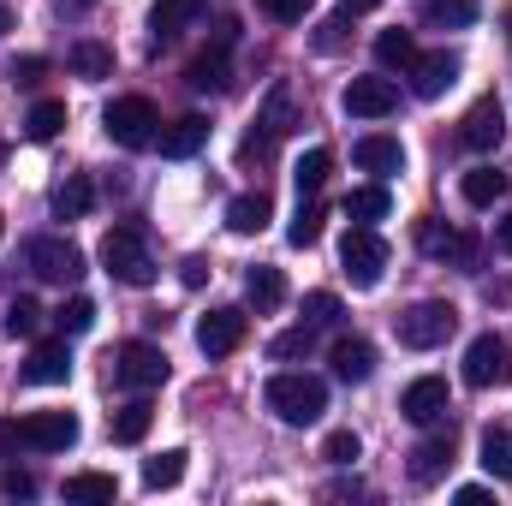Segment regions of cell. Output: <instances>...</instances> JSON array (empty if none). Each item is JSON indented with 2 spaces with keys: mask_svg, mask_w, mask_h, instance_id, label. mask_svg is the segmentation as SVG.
<instances>
[{
  "mask_svg": "<svg viewBox=\"0 0 512 506\" xmlns=\"http://www.w3.org/2000/svg\"><path fill=\"white\" fill-rule=\"evenodd\" d=\"M262 399H268V411H274L286 429H310V423L328 411V381L304 376V370H280V376H268Z\"/></svg>",
  "mask_w": 512,
  "mask_h": 506,
  "instance_id": "obj_1",
  "label": "cell"
},
{
  "mask_svg": "<svg viewBox=\"0 0 512 506\" xmlns=\"http://www.w3.org/2000/svg\"><path fill=\"white\" fill-rule=\"evenodd\" d=\"M453 328H459V310H453L447 298H423V304H411V310L393 322L399 346H411V352H435V346H447Z\"/></svg>",
  "mask_w": 512,
  "mask_h": 506,
  "instance_id": "obj_2",
  "label": "cell"
},
{
  "mask_svg": "<svg viewBox=\"0 0 512 506\" xmlns=\"http://www.w3.org/2000/svg\"><path fill=\"white\" fill-rule=\"evenodd\" d=\"M102 268H108L120 286H149V280H155V256H149L143 227H114V233L102 239Z\"/></svg>",
  "mask_w": 512,
  "mask_h": 506,
  "instance_id": "obj_3",
  "label": "cell"
},
{
  "mask_svg": "<svg viewBox=\"0 0 512 506\" xmlns=\"http://www.w3.org/2000/svg\"><path fill=\"white\" fill-rule=\"evenodd\" d=\"M102 131H108L120 149H149V143L161 137V114H155L149 96H114L108 114H102Z\"/></svg>",
  "mask_w": 512,
  "mask_h": 506,
  "instance_id": "obj_4",
  "label": "cell"
},
{
  "mask_svg": "<svg viewBox=\"0 0 512 506\" xmlns=\"http://www.w3.org/2000/svg\"><path fill=\"white\" fill-rule=\"evenodd\" d=\"M24 262H30V274L36 280H54V286H78L84 280V251L72 245V239H30L24 245Z\"/></svg>",
  "mask_w": 512,
  "mask_h": 506,
  "instance_id": "obj_5",
  "label": "cell"
},
{
  "mask_svg": "<svg viewBox=\"0 0 512 506\" xmlns=\"http://www.w3.org/2000/svg\"><path fill=\"white\" fill-rule=\"evenodd\" d=\"M340 268L352 274V286H382V268H387V239L376 227H352L346 239H340Z\"/></svg>",
  "mask_w": 512,
  "mask_h": 506,
  "instance_id": "obj_6",
  "label": "cell"
},
{
  "mask_svg": "<svg viewBox=\"0 0 512 506\" xmlns=\"http://www.w3.org/2000/svg\"><path fill=\"white\" fill-rule=\"evenodd\" d=\"M114 381H120L126 393H149V387H161V381H167V352L149 346V340H126L120 358H114Z\"/></svg>",
  "mask_w": 512,
  "mask_h": 506,
  "instance_id": "obj_7",
  "label": "cell"
},
{
  "mask_svg": "<svg viewBox=\"0 0 512 506\" xmlns=\"http://www.w3.org/2000/svg\"><path fill=\"white\" fill-rule=\"evenodd\" d=\"M465 381L483 387V393L512 381V346L501 340V334H477V340L465 346Z\"/></svg>",
  "mask_w": 512,
  "mask_h": 506,
  "instance_id": "obj_8",
  "label": "cell"
},
{
  "mask_svg": "<svg viewBox=\"0 0 512 506\" xmlns=\"http://www.w3.org/2000/svg\"><path fill=\"white\" fill-rule=\"evenodd\" d=\"M18 441L30 453H66L78 441V417L72 411H30V417H18Z\"/></svg>",
  "mask_w": 512,
  "mask_h": 506,
  "instance_id": "obj_9",
  "label": "cell"
},
{
  "mask_svg": "<svg viewBox=\"0 0 512 506\" xmlns=\"http://www.w3.org/2000/svg\"><path fill=\"white\" fill-rule=\"evenodd\" d=\"M245 334H251V316L245 310H209L197 322V352L203 358H233L245 346Z\"/></svg>",
  "mask_w": 512,
  "mask_h": 506,
  "instance_id": "obj_10",
  "label": "cell"
},
{
  "mask_svg": "<svg viewBox=\"0 0 512 506\" xmlns=\"http://www.w3.org/2000/svg\"><path fill=\"white\" fill-rule=\"evenodd\" d=\"M399 411H405V423L429 429V423H441V417L453 411V393H447V381L441 376H417L405 393H399Z\"/></svg>",
  "mask_w": 512,
  "mask_h": 506,
  "instance_id": "obj_11",
  "label": "cell"
},
{
  "mask_svg": "<svg viewBox=\"0 0 512 506\" xmlns=\"http://www.w3.org/2000/svg\"><path fill=\"white\" fill-rule=\"evenodd\" d=\"M340 108H346L352 120H387V114L399 108V90H393V78H352V84L340 90Z\"/></svg>",
  "mask_w": 512,
  "mask_h": 506,
  "instance_id": "obj_12",
  "label": "cell"
},
{
  "mask_svg": "<svg viewBox=\"0 0 512 506\" xmlns=\"http://www.w3.org/2000/svg\"><path fill=\"white\" fill-rule=\"evenodd\" d=\"M233 42H239V24H233V18L215 24V48L191 60L185 84H191V90H227V48H233Z\"/></svg>",
  "mask_w": 512,
  "mask_h": 506,
  "instance_id": "obj_13",
  "label": "cell"
},
{
  "mask_svg": "<svg viewBox=\"0 0 512 506\" xmlns=\"http://www.w3.org/2000/svg\"><path fill=\"white\" fill-rule=\"evenodd\" d=\"M459 84V54H447V48H435V54H417L411 60V90L423 96V102H435V96H447Z\"/></svg>",
  "mask_w": 512,
  "mask_h": 506,
  "instance_id": "obj_14",
  "label": "cell"
},
{
  "mask_svg": "<svg viewBox=\"0 0 512 506\" xmlns=\"http://www.w3.org/2000/svg\"><path fill=\"white\" fill-rule=\"evenodd\" d=\"M447 465H453V429H447V435L417 441L405 471H411V483H417V489H429V483H441V477H447Z\"/></svg>",
  "mask_w": 512,
  "mask_h": 506,
  "instance_id": "obj_15",
  "label": "cell"
},
{
  "mask_svg": "<svg viewBox=\"0 0 512 506\" xmlns=\"http://www.w3.org/2000/svg\"><path fill=\"white\" fill-rule=\"evenodd\" d=\"M203 12H209V0H155L149 6V30H155V42H179Z\"/></svg>",
  "mask_w": 512,
  "mask_h": 506,
  "instance_id": "obj_16",
  "label": "cell"
},
{
  "mask_svg": "<svg viewBox=\"0 0 512 506\" xmlns=\"http://www.w3.org/2000/svg\"><path fill=\"white\" fill-rule=\"evenodd\" d=\"M501 131H507V114H501V102H495V96H483V102L465 114V126H459V143L483 155V149H495V143H501Z\"/></svg>",
  "mask_w": 512,
  "mask_h": 506,
  "instance_id": "obj_17",
  "label": "cell"
},
{
  "mask_svg": "<svg viewBox=\"0 0 512 506\" xmlns=\"http://www.w3.org/2000/svg\"><path fill=\"white\" fill-rule=\"evenodd\" d=\"M352 161H358L364 173L387 179V173H399V167H405V143H399V137H382V131H370V137H358V143H352Z\"/></svg>",
  "mask_w": 512,
  "mask_h": 506,
  "instance_id": "obj_18",
  "label": "cell"
},
{
  "mask_svg": "<svg viewBox=\"0 0 512 506\" xmlns=\"http://www.w3.org/2000/svg\"><path fill=\"white\" fill-rule=\"evenodd\" d=\"M66 376H72V352H66V340H36V346H30V364H24V381H36V387H60Z\"/></svg>",
  "mask_w": 512,
  "mask_h": 506,
  "instance_id": "obj_19",
  "label": "cell"
},
{
  "mask_svg": "<svg viewBox=\"0 0 512 506\" xmlns=\"http://www.w3.org/2000/svg\"><path fill=\"white\" fill-rule=\"evenodd\" d=\"M155 143H161V155H167V161H191V155L209 143V120H203V114H185V120H173V126L161 131Z\"/></svg>",
  "mask_w": 512,
  "mask_h": 506,
  "instance_id": "obj_20",
  "label": "cell"
},
{
  "mask_svg": "<svg viewBox=\"0 0 512 506\" xmlns=\"http://www.w3.org/2000/svg\"><path fill=\"white\" fill-rule=\"evenodd\" d=\"M245 298L256 304V316H274V310L286 304V274L268 268V262H256L251 274H245Z\"/></svg>",
  "mask_w": 512,
  "mask_h": 506,
  "instance_id": "obj_21",
  "label": "cell"
},
{
  "mask_svg": "<svg viewBox=\"0 0 512 506\" xmlns=\"http://www.w3.org/2000/svg\"><path fill=\"white\" fill-rule=\"evenodd\" d=\"M334 376L346 381V387L370 381L376 376V346H370V340H340V346H334Z\"/></svg>",
  "mask_w": 512,
  "mask_h": 506,
  "instance_id": "obj_22",
  "label": "cell"
},
{
  "mask_svg": "<svg viewBox=\"0 0 512 506\" xmlns=\"http://www.w3.org/2000/svg\"><path fill=\"white\" fill-rule=\"evenodd\" d=\"M268 215H274V203H268V191H245V197H233L227 203V227L239 233V239H251L268 227Z\"/></svg>",
  "mask_w": 512,
  "mask_h": 506,
  "instance_id": "obj_23",
  "label": "cell"
},
{
  "mask_svg": "<svg viewBox=\"0 0 512 506\" xmlns=\"http://www.w3.org/2000/svg\"><path fill=\"white\" fill-rule=\"evenodd\" d=\"M459 191H465L471 209H495V203L507 197V173H501V167H471V173L459 179Z\"/></svg>",
  "mask_w": 512,
  "mask_h": 506,
  "instance_id": "obj_24",
  "label": "cell"
},
{
  "mask_svg": "<svg viewBox=\"0 0 512 506\" xmlns=\"http://www.w3.org/2000/svg\"><path fill=\"white\" fill-rule=\"evenodd\" d=\"M90 203H96V185H90L84 173H66V179L54 185V215H60V221H84Z\"/></svg>",
  "mask_w": 512,
  "mask_h": 506,
  "instance_id": "obj_25",
  "label": "cell"
},
{
  "mask_svg": "<svg viewBox=\"0 0 512 506\" xmlns=\"http://www.w3.org/2000/svg\"><path fill=\"white\" fill-rule=\"evenodd\" d=\"M328 173H334V149H304V155H298V167H292V185H298V197H322Z\"/></svg>",
  "mask_w": 512,
  "mask_h": 506,
  "instance_id": "obj_26",
  "label": "cell"
},
{
  "mask_svg": "<svg viewBox=\"0 0 512 506\" xmlns=\"http://www.w3.org/2000/svg\"><path fill=\"white\" fill-rule=\"evenodd\" d=\"M322 227H328V203H322V197H298V215H292L286 239H292L298 251H310V245L322 239Z\"/></svg>",
  "mask_w": 512,
  "mask_h": 506,
  "instance_id": "obj_27",
  "label": "cell"
},
{
  "mask_svg": "<svg viewBox=\"0 0 512 506\" xmlns=\"http://www.w3.org/2000/svg\"><path fill=\"white\" fill-rule=\"evenodd\" d=\"M66 501L108 506V501H120V483H114L108 471H78V477H66Z\"/></svg>",
  "mask_w": 512,
  "mask_h": 506,
  "instance_id": "obj_28",
  "label": "cell"
},
{
  "mask_svg": "<svg viewBox=\"0 0 512 506\" xmlns=\"http://www.w3.org/2000/svg\"><path fill=\"white\" fill-rule=\"evenodd\" d=\"M483 471H489L495 483H512V423L483 429Z\"/></svg>",
  "mask_w": 512,
  "mask_h": 506,
  "instance_id": "obj_29",
  "label": "cell"
},
{
  "mask_svg": "<svg viewBox=\"0 0 512 506\" xmlns=\"http://www.w3.org/2000/svg\"><path fill=\"white\" fill-rule=\"evenodd\" d=\"M387 209H393V197H387L382 179H376V185H358V191L346 197V215H352L358 227H376V221H387Z\"/></svg>",
  "mask_w": 512,
  "mask_h": 506,
  "instance_id": "obj_30",
  "label": "cell"
},
{
  "mask_svg": "<svg viewBox=\"0 0 512 506\" xmlns=\"http://www.w3.org/2000/svg\"><path fill=\"white\" fill-rule=\"evenodd\" d=\"M66 66L78 72V78H114V48H102V42H72V54H66Z\"/></svg>",
  "mask_w": 512,
  "mask_h": 506,
  "instance_id": "obj_31",
  "label": "cell"
},
{
  "mask_svg": "<svg viewBox=\"0 0 512 506\" xmlns=\"http://www.w3.org/2000/svg\"><path fill=\"white\" fill-rule=\"evenodd\" d=\"M411 60H417L411 30H382V36H376V66H382V72H411Z\"/></svg>",
  "mask_w": 512,
  "mask_h": 506,
  "instance_id": "obj_32",
  "label": "cell"
},
{
  "mask_svg": "<svg viewBox=\"0 0 512 506\" xmlns=\"http://www.w3.org/2000/svg\"><path fill=\"white\" fill-rule=\"evenodd\" d=\"M185 447H167V453H155V459H143V489H173L179 477H185Z\"/></svg>",
  "mask_w": 512,
  "mask_h": 506,
  "instance_id": "obj_33",
  "label": "cell"
},
{
  "mask_svg": "<svg viewBox=\"0 0 512 506\" xmlns=\"http://www.w3.org/2000/svg\"><path fill=\"white\" fill-rule=\"evenodd\" d=\"M66 131V102H36L30 114H24V137L30 143H54Z\"/></svg>",
  "mask_w": 512,
  "mask_h": 506,
  "instance_id": "obj_34",
  "label": "cell"
},
{
  "mask_svg": "<svg viewBox=\"0 0 512 506\" xmlns=\"http://www.w3.org/2000/svg\"><path fill=\"white\" fill-rule=\"evenodd\" d=\"M149 423H155V411H149L143 399H131V405L114 411V441H120V447H137V441L149 435Z\"/></svg>",
  "mask_w": 512,
  "mask_h": 506,
  "instance_id": "obj_35",
  "label": "cell"
},
{
  "mask_svg": "<svg viewBox=\"0 0 512 506\" xmlns=\"http://www.w3.org/2000/svg\"><path fill=\"white\" fill-rule=\"evenodd\" d=\"M6 334L12 340H36L42 334V304L36 298H12L6 304Z\"/></svg>",
  "mask_w": 512,
  "mask_h": 506,
  "instance_id": "obj_36",
  "label": "cell"
},
{
  "mask_svg": "<svg viewBox=\"0 0 512 506\" xmlns=\"http://www.w3.org/2000/svg\"><path fill=\"white\" fill-rule=\"evenodd\" d=\"M477 12H483V0H429V18H435V24H447V30L477 24Z\"/></svg>",
  "mask_w": 512,
  "mask_h": 506,
  "instance_id": "obj_37",
  "label": "cell"
},
{
  "mask_svg": "<svg viewBox=\"0 0 512 506\" xmlns=\"http://www.w3.org/2000/svg\"><path fill=\"white\" fill-rule=\"evenodd\" d=\"M54 322H60V334H90V328H96V304H90V298H66V304L54 310Z\"/></svg>",
  "mask_w": 512,
  "mask_h": 506,
  "instance_id": "obj_38",
  "label": "cell"
},
{
  "mask_svg": "<svg viewBox=\"0 0 512 506\" xmlns=\"http://www.w3.org/2000/svg\"><path fill=\"white\" fill-rule=\"evenodd\" d=\"M322 459H328V465H340V471H346V465H358V459H364V441H358V435H352V429H334V435H328V441H322Z\"/></svg>",
  "mask_w": 512,
  "mask_h": 506,
  "instance_id": "obj_39",
  "label": "cell"
},
{
  "mask_svg": "<svg viewBox=\"0 0 512 506\" xmlns=\"http://www.w3.org/2000/svg\"><path fill=\"white\" fill-rule=\"evenodd\" d=\"M304 322L310 328H334L340 322V298L334 292H304Z\"/></svg>",
  "mask_w": 512,
  "mask_h": 506,
  "instance_id": "obj_40",
  "label": "cell"
},
{
  "mask_svg": "<svg viewBox=\"0 0 512 506\" xmlns=\"http://www.w3.org/2000/svg\"><path fill=\"white\" fill-rule=\"evenodd\" d=\"M304 352H310V322H304V328H286V334L268 340V358H304Z\"/></svg>",
  "mask_w": 512,
  "mask_h": 506,
  "instance_id": "obj_41",
  "label": "cell"
},
{
  "mask_svg": "<svg viewBox=\"0 0 512 506\" xmlns=\"http://www.w3.org/2000/svg\"><path fill=\"white\" fill-rule=\"evenodd\" d=\"M262 6V18H274V24H304V12L316 6V0H256Z\"/></svg>",
  "mask_w": 512,
  "mask_h": 506,
  "instance_id": "obj_42",
  "label": "cell"
},
{
  "mask_svg": "<svg viewBox=\"0 0 512 506\" xmlns=\"http://www.w3.org/2000/svg\"><path fill=\"white\" fill-rule=\"evenodd\" d=\"M6 78L30 90V84H42V78H48V60H42V54H24V60H12V66H6Z\"/></svg>",
  "mask_w": 512,
  "mask_h": 506,
  "instance_id": "obj_43",
  "label": "cell"
},
{
  "mask_svg": "<svg viewBox=\"0 0 512 506\" xmlns=\"http://www.w3.org/2000/svg\"><path fill=\"white\" fill-rule=\"evenodd\" d=\"M447 239H453V227H447V221H435V215H429V221L417 227V245H423L429 256H441V251H447Z\"/></svg>",
  "mask_w": 512,
  "mask_h": 506,
  "instance_id": "obj_44",
  "label": "cell"
},
{
  "mask_svg": "<svg viewBox=\"0 0 512 506\" xmlns=\"http://www.w3.org/2000/svg\"><path fill=\"white\" fill-rule=\"evenodd\" d=\"M346 18H352V12H340V18H328V24L316 30V48H322V54H334V48L346 42V36H340V30H346Z\"/></svg>",
  "mask_w": 512,
  "mask_h": 506,
  "instance_id": "obj_45",
  "label": "cell"
},
{
  "mask_svg": "<svg viewBox=\"0 0 512 506\" xmlns=\"http://www.w3.org/2000/svg\"><path fill=\"white\" fill-rule=\"evenodd\" d=\"M0 495H36V477L30 471H0Z\"/></svg>",
  "mask_w": 512,
  "mask_h": 506,
  "instance_id": "obj_46",
  "label": "cell"
},
{
  "mask_svg": "<svg viewBox=\"0 0 512 506\" xmlns=\"http://www.w3.org/2000/svg\"><path fill=\"white\" fill-rule=\"evenodd\" d=\"M179 280H185V286H203V280H209V262H203V256H185Z\"/></svg>",
  "mask_w": 512,
  "mask_h": 506,
  "instance_id": "obj_47",
  "label": "cell"
},
{
  "mask_svg": "<svg viewBox=\"0 0 512 506\" xmlns=\"http://www.w3.org/2000/svg\"><path fill=\"white\" fill-rule=\"evenodd\" d=\"M453 501H459V506H483V501H489V489H483V483H465Z\"/></svg>",
  "mask_w": 512,
  "mask_h": 506,
  "instance_id": "obj_48",
  "label": "cell"
},
{
  "mask_svg": "<svg viewBox=\"0 0 512 506\" xmlns=\"http://www.w3.org/2000/svg\"><path fill=\"white\" fill-rule=\"evenodd\" d=\"M483 298H489V304H507V298H512V280H489V286H483Z\"/></svg>",
  "mask_w": 512,
  "mask_h": 506,
  "instance_id": "obj_49",
  "label": "cell"
},
{
  "mask_svg": "<svg viewBox=\"0 0 512 506\" xmlns=\"http://www.w3.org/2000/svg\"><path fill=\"white\" fill-rule=\"evenodd\" d=\"M24 441H18V423H0V453H18Z\"/></svg>",
  "mask_w": 512,
  "mask_h": 506,
  "instance_id": "obj_50",
  "label": "cell"
},
{
  "mask_svg": "<svg viewBox=\"0 0 512 506\" xmlns=\"http://www.w3.org/2000/svg\"><path fill=\"white\" fill-rule=\"evenodd\" d=\"M495 245H501V251L512 256V215H507V221H501V227H495Z\"/></svg>",
  "mask_w": 512,
  "mask_h": 506,
  "instance_id": "obj_51",
  "label": "cell"
},
{
  "mask_svg": "<svg viewBox=\"0 0 512 506\" xmlns=\"http://www.w3.org/2000/svg\"><path fill=\"white\" fill-rule=\"evenodd\" d=\"M340 6H346V12H376L382 0H340Z\"/></svg>",
  "mask_w": 512,
  "mask_h": 506,
  "instance_id": "obj_52",
  "label": "cell"
},
{
  "mask_svg": "<svg viewBox=\"0 0 512 506\" xmlns=\"http://www.w3.org/2000/svg\"><path fill=\"white\" fill-rule=\"evenodd\" d=\"M0 30H6V6H0Z\"/></svg>",
  "mask_w": 512,
  "mask_h": 506,
  "instance_id": "obj_53",
  "label": "cell"
},
{
  "mask_svg": "<svg viewBox=\"0 0 512 506\" xmlns=\"http://www.w3.org/2000/svg\"><path fill=\"white\" fill-rule=\"evenodd\" d=\"M0 233H6V215H0Z\"/></svg>",
  "mask_w": 512,
  "mask_h": 506,
  "instance_id": "obj_54",
  "label": "cell"
},
{
  "mask_svg": "<svg viewBox=\"0 0 512 506\" xmlns=\"http://www.w3.org/2000/svg\"><path fill=\"white\" fill-rule=\"evenodd\" d=\"M507 30H512V12H507Z\"/></svg>",
  "mask_w": 512,
  "mask_h": 506,
  "instance_id": "obj_55",
  "label": "cell"
}]
</instances>
